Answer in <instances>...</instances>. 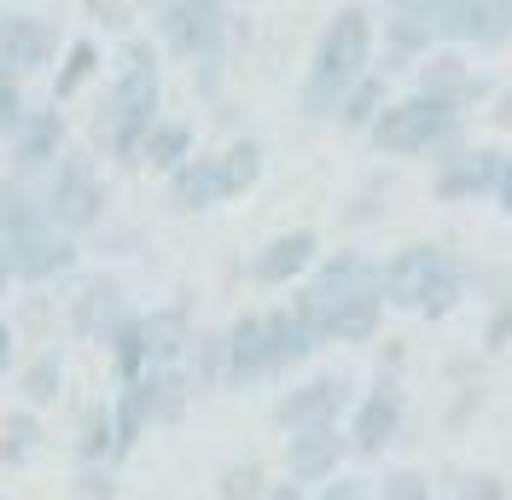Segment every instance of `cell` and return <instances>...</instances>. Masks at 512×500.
<instances>
[{"label": "cell", "mask_w": 512, "mask_h": 500, "mask_svg": "<svg viewBox=\"0 0 512 500\" xmlns=\"http://www.w3.org/2000/svg\"><path fill=\"white\" fill-rule=\"evenodd\" d=\"M192 152H198V134H192L187 117H158V128L146 134V169L152 175H175Z\"/></svg>", "instance_id": "28"}, {"label": "cell", "mask_w": 512, "mask_h": 500, "mask_svg": "<svg viewBox=\"0 0 512 500\" xmlns=\"http://www.w3.org/2000/svg\"><path fill=\"white\" fill-rule=\"evenodd\" d=\"M402 361H408V349H402V338L379 349V373H402Z\"/></svg>", "instance_id": "46"}, {"label": "cell", "mask_w": 512, "mask_h": 500, "mask_svg": "<svg viewBox=\"0 0 512 500\" xmlns=\"http://www.w3.org/2000/svg\"><path fill=\"white\" fill-rule=\"evenodd\" d=\"M0 245L12 256V280L18 285H47L76 262V233H64L59 221H35L18 239H0Z\"/></svg>", "instance_id": "13"}, {"label": "cell", "mask_w": 512, "mask_h": 500, "mask_svg": "<svg viewBox=\"0 0 512 500\" xmlns=\"http://www.w3.org/2000/svg\"><path fill=\"white\" fill-rule=\"evenodd\" d=\"M448 262H454V250L437 245V239H414V245H402L390 262H384V303H390V309L419 314L425 309V297H431V285L443 280Z\"/></svg>", "instance_id": "10"}, {"label": "cell", "mask_w": 512, "mask_h": 500, "mask_svg": "<svg viewBox=\"0 0 512 500\" xmlns=\"http://www.w3.org/2000/svg\"><path fill=\"white\" fill-rule=\"evenodd\" d=\"M76 466H111L117 460V407L111 402H88L76 419V437H70Z\"/></svg>", "instance_id": "26"}, {"label": "cell", "mask_w": 512, "mask_h": 500, "mask_svg": "<svg viewBox=\"0 0 512 500\" xmlns=\"http://www.w3.org/2000/svg\"><path fill=\"white\" fill-rule=\"evenodd\" d=\"M152 35H158V47H169L175 59L210 70V64H222V53H227L233 6H227V0H169V6L152 12Z\"/></svg>", "instance_id": "5"}, {"label": "cell", "mask_w": 512, "mask_h": 500, "mask_svg": "<svg viewBox=\"0 0 512 500\" xmlns=\"http://www.w3.org/2000/svg\"><path fill=\"white\" fill-rule=\"evenodd\" d=\"M0 18H6V12H0Z\"/></svg>", "instance_id": "51"}, {"label": "cell", "mask_w": 512, "mask_h": 500, "mask_svg": "<svg viewBox=\"0 0 512 500\" xmlns=\"http://www.w3.org/2000/svg\"><path fill=\"white\" fill-rule=\"evenodd\" d=\"M460 297H466V262L454 256L443 268V280L431 285V297H425V309H419V320H443V314L460 309Z\"/></svg>", "instance_id": "37"}, {"label": "cell", "mask_w": 512, "mask_h": 500, "mask_svg": "<svg viewBox=\"0 0 512 500\" xmlns=\"http://www.w3.org/2000/svg\"><path fill=\"white\" fill-rule=\"evenodd\" d=\"M41 442H47V431H41V407H12V413L0 419V466H24V460H35Z\"/></svg>", "instance_id": "32"}, {"label": "cell", "mask_w": 512, "mask_h": 500, "mask_svg": "<svg viewBox=\"0 0 512 500\" xmlns=\"http://www.w3.org/2000/svg\"><path fill=\"white\" fill-rule=\"evenodd\" d=\"M262 169H268V146H262L256 134H239V140H227L222 152H216V187H222V204L245 198V192H256Z\"/></svg>", "instance_id": "23"}, {"label": "cell", "mask_w": 512, "mask_h": 500, "mask_svg": "<svg viewBox=\"0 0 512 500\" xmlns=\"http://www.w3.org/2000/svg\"><path fill=\"white\" fill-rule=\"evenodd\" d=\"M384 111H390V70H367L361 82H355L350 94H344V105H338V117H332V128L338 134H373V123H379Z\"/></svg>", "instance_id": "24"}, {"label": "cell", "mask_w": 512, "mask_h": 500, "mask_svg": "<svg viewBox=\"0 0 512 500\" xmlns=\"http://www.w3.org/2000/svg\"><path fill=\"white\" fill-rule=\"evenodd\" d=\"M297 309L309 314L320 326V338L326 344H373L379 338V326H384V291H355V297H338V303H315L303 285H297V297H291Z\"/></svg>", "instance_id": "11"}, {"label": "cell", "mask_w": 512, "mask_h": 500, "mask_svg": "<svg viewBox=\"0 0 512 500\" xmlns=\"http://www.w3.org/2000/svg\"><path fill=\"white\" fill-rule=\"evenodd\" d=\"M501 216H512V152H507V163H501V181H495V198H489Z\"/></svg>", "instance_id": "43"}, {"label": "cell", "mask_w": 512, "mask_h": 500, "mask_svg": "<svg viewBox=\"0 0 512 500\" xmlns=\"http://www.w3.org/2000/svg\"><path fill=\"white\" fill-rule=\"evenodd\" d=\"M140 326H146V355H152V367H187V349H192V338H198L187 297H175V303H163V309H146Z\"/></svg>", "instance_id": "19"}, {"label": "cell", "mask_w": 512, "mask_h": 500, "mask_svg": "<svg viewBox=\"0 0 512 500\" xmlns=\"http://www.w3.org/2000/svg\"><path fill=\"white\" fill-rule=\"evenodd\" d=\"M501 163H507L501 146H466V152H454L448 163L431 169V198H437V204H478V198H495Z\"/></svg>", "instance_id": "15"}, {"label": "cell", "mask_w": 512, "mask_h": 500, "mask_svg": "<svg viewBox=\"0 0 512 500\" xmlns=\"http://www.w3.org/2000/svg\"><path fill=\"white\" fill-rule=\"evenodd\" d=\"M35 192H41V210L59 221L64 233H76V239H82L88 227H99L105 210H111V187H105V175L94 169V157L76 152V146H70V152L35 181Z\"/></svg>", "instance_id": "4"}, {"label": "cell", "mask_w": 512, "mask_h": 500, "mask_svg": "<svg viewBox=\"0 0 512 500\" xmlns=\"http://www.w3.org/2000/svg\"><path fill=\"white\" fill-rule=\"evenodd\" d=\"M163 198H169V210H181V216L216 210V204H222V187H216V152H192L175 175H163Z\"/></svg>", "instance_id": "22"}, {"label": "cell", "mask_w": 512, "mask_h": 500, "mask_svg": "<svg viewBox=\"0 0 512 500\" xmlns=\"http://www.w3.org/2000/svg\"><path fill=\"white\" fill-rule=\"evenodd\" d=\"M274 378V344H268V309H245L227 320V396H251Z\"/></svg>", "instance_id": "12"}, {"label": "cell", "mask_w": 512, "mask_h": 500, "mask_svg": "<svg viewBox=\"0 0 512 500\" xmlns=\"http://www.w3.org/2000/svg\"><path fill=\"white\" fill-rule=\"evenodd\" d=\"M402 419H408V402H402V373H373L361 402L350 413V454L355 460H384L390 442L402 437Z\"/></svg>", "instance_id": "7"}, {"label": "cell", "mask_w": 512, "mask_h": 500, "mask_svg": "<svg viewBox=\"0 0 512 500\" xmlns=\"http://www.w3.org/2000/svg\"><path fill=\"white\" fill-rule=\"evenodd\" d=\"M326 256L320 250V233L315 227H286V233H274L268 245L251 256V280L262 291H280V285H303L315 274V262Z\"/></svg>", "instance_id": "17"}, {"label": "cell", "mask_w": 512, "mask_h": 500, "mask_svg": "<svg viewBox=\"0 0 512 500\" xmlns=\"http://www.w3.org/2000/svg\"><path fill=\"white\" fill-rule=\"evenodd\" d=\"M227 6H245V0H227Z\"/></svg>", "instance_id": "50"}, {"label": "cell", "mask_w": 512, "mask_h": 500, "mask_svg": "<svg viewBox=\"0 0 512 500\" xmlns=\"http://www.w3.org/2000/svg\"><path fill=\"white\" fill-rule=\"evenodd\" d=\"M18 390H24V407H53L64 396V349L47 344L41 355L24 361V373H18Z\"/></svg>", "instance_id": "31"}, {"label": "cell", "mask_w": 512, "mask_h": 500, "mask_svg": "<svg viewBox=\"0 0 512 500\" xmlns=\"http://www.w3.org/2000/svg\"><path fill=\"white\" fill-rule=\"evenodd\" d=\"M99 30H128V0H82Z\"/></svg>", "instance_id": "41"}, {"label": "cell", "mask_w": 512, "mask_h": 500, "mask_svg": "<svg viewBox=\"0 0 512 500\" xmlns=\"http://www.w3.org/2000/svg\"><path fill=\"white\" fill-rule=\"evenodd\" d=\"M94 70H99V41L94 35H76V41L64 47V59L53 64V105H64V99L82 94Z\"/></svg>", "instance_id": "33"}, {"label": "cell", "mask_w": 512, "mask_h": 500, "mask_svg": "<svg viewBox=\"0 0 512 500\" xmlns=\"http://www.w3.org/2000/svg\"><path fill=\"white\" fill-rule=\"evenodd\" d=\"M24 117H30V105H24V76H12V70L0 64V140L24 123Z\"/></svg>", "instance_id": "39"}, {"label": "cell", "mask_w": 512, "mask_h": 500, "mask_svg": "<svg viewBox=\"0 0 512 500\" xmlns=\"http://www.w3.org/2000/svg\"><path fill=\"white\" fill-rule=\"evenodd\" d=\"M163 47L158 41H123V70L105 88L94 111V140L99 157H111L117 169H140L146 163V134L163 117Z\"/></svg>", "instance_id": "1"}, {"label": "cell", "mask_w": 512, "mask_h": 500, "mask_svg": "<svg viewBox=\"0 0 512 500\" xmlns=\"http://www.w3.org/2000/svg\"><path fill=\"white\" fill-rule=\"evenodd\" d=\"M274 489L268 483V466L262 460H227L222 477H216V500H262Z\"/></svg>", "instance_id": "35"}, {"label": "cell", "mask_w": 512, "mask_h": 500, "mask_svg": "<svg viewBox=\"0 0 512 500\" xmlns=\"http://www.w3.org/2000/svg\"><path fill=\"white\" fill-rule=\"evenodd\" d=\"M134 6H146V12H158V6H169V0H134Z\"/></svg>", "instance_id": "49"}, {"label": "cell", "mask_w": 512, "mask_h": 500, "mask_svg": "<svg viewBox=\"0 0 512 500\" xmlns=\"http://www.w3.org/2000/svg\"><path fill=\"white\" fill-rule=\"evenodd\" d=\"M489 123H495V128H512V82L501 88V94H495V111H489Z\"/></svg>", "instance_id": "47"}, {"label": "cell", "mask_w": 512, "mask_h": 500, "mask_svg": "<svg viewBox=\"0 0 512 500\" xmlns=\"http://www.w3.org/2000/svg\"><path fill=\"white\" fill-rule=\"evenodd\" d=\"M64 152H70V123H64L59 105L47 99V105H30V117L6 134V146H0V169L18 175V181H41Z\"/></svg>", "instance_id": "6"}, {"label": "cell", "mask_w": 512, "mask_h": 500, "mask_svg": "<svg viewBox=\"0 0 512 500\" xmlns=\"http://www.w3.org/2000/svg\"><path fill=\"white\" fill-rule=\"evenodd\" d=\"M105 361H111V378L117 384H134L140 373H152V355H146V326H140V314H128L123 326L105 338Z\"/></svg>", "instance_id": "29"}, {"label": "cell", "mask_w": 512, "mask_h": 500, "mask_svg": "<svg viewBox=\"0 0 512 500\" xmlns=\"http://www.w3.org/2000/svg\"><path fill=\"white\" fill-rule=\"evenodd\" d=\"M12 361H18V332H12V326L0 320V378L12 373Z\"/></svg>", "instance_id": "44"}, {"label": "cell", "mask_w": 512, "mask_h": 500, "mask_svg": "<svg viewBox=\"0 0 512 500\" xmlns=\"http://www.w3.org/2000/svg\"><path fill=\"white\" fill-rule=\"evenodd\" d=\"M355 384L350 373H309L297 378L291 390H280V402H274V425L280 431H303V425H344L355 413Z\"/></svg>", "instance_id": "8"}, {"label": "cell", "mask_w": 512, "mask_h": 500, "mask_svg": "<svg viewBox=\"0 0 512 500\" xmlns=\"http://www.w3.org/2000/svg\"><path fill=\"white\" fill-rule=\"evenodd\" d=\"M35 221H53L47 210H41L35 181H18V175H6V169H0V239H18V233L35 227Z\"/></svg>", "instance_id": "30"}, {"label": "cell", "mask_w": 512, "mask_h": 500, "mask_svg": "<svg viewBox=\"0 0 512 500\" xmlns=\"http://www.w3.org/2000/svg\"><path fill=\"white\" fill-rule=\"evenodd\" d=\"M512 344V291L507 297H495V314L483 320V355H495V349Z\"/></svg>", "instance_id": "40"}, {"label": "cell", "mask_w": 512, "mask_h": 500, "mask_svg": "<svg viewBox=\"0 0 512 500\" xmlns=\"http://www.w3.org/2000/svg\"><path fill=\"white\" fill-rule=\"evenodd\" d=\"M431 47H437L431 24L402 18V12H384V24H379V70H414Z\"/></svg>", "instance_id": "25"}, {"label": "cell", "mask_w": 512, "mask_h": 500, "mask_svg": "<svg viewBox=\"0 0 512 500\" xmlns=\"http://www.w3.org/2000/svg\"><path fill=\"white\" fill-rule=\"evenodd\" d=\"M187 378L192 390H227V326H198V338L187 349Z\"/></svg>", "instance_id": "27"}, {"label": "cell", "mask_w": 512, "mask_h": 500, "mask_svg": "<svg viewBox=\"0 0 512 500\" xmlns=\"http://www.w3.org/2000/svg\"><path fill=\"white\" fill-rule=\"evenodd\" d=\"M373 495L379 500H437V483L419 466H390L373 477Z\"/></svg>", "instance_id": "36"}, {"label": "cell", "mask_w": 512, "mask_h": 500, "mask_svg": "<svg viewBox=\"0 0 512 500\" xmlns=\"http://www.w3.org/2000/svg\"><path fill=\"white\" fill-rule=\"evenodd\" d=\"M373 64H379V24H373V12L361 0H350V6H338L326 18V30L315 41V59L297 82V117L303 123H332L344 94Z\"/></svg>", "instance_id": "2"}, {"label": "cell", "mask_w": 512, "mask_h": 500, "mask_svg": "<svg viewBox=\"0 0 512 500\" xmlns=\"http://www.w3.org/2000/svg\"><path fill=\"white\" fill-rule=\"evenodd\" d=\"M414 94L448 99V105H472L483 88L472 82V64H466L460 47H431V53L414 64Z\"/></svg>", "instance_id": "20"}, {"label": "cell", "mask_w": 512, "mask_h": 500, "mask_svg": "<svg viewBox=\"0 0 512 500\" xmlns=\"http://www.w3.org/2000/svg\"><path fill=\"white\" fill-rule=\"evenodd\" d=\"M437 6H443V0H384V12H402V18H419V24H431Z\"/></svg>", "instance_id": "42"}, {"label": "cell", "mask_w": 512, "mask_h": 500, "mask_svg": "<svg viewBox=\"0 0 512 500\" xmlns=\"http://www.w3.org/2000/svg\"><path fill=\"white\" fill-rule=\"evenodd\" d=\"M350 460V425H303V431H286V448H280L286 477H297L303 489L332 483Z\"/></svg>", "instance_id": "9"}, {"label": "cell", "mask_w": 512, "mask_h": 500, "mask_svg": "<svg viewBox=\"0 0 512 500\" xmlns=\"http://www.w3.org/2000/svg\"><path fill=\"white\" fill-rule=\"evenodd\" d=\"M0 500H6V495H0Z\"/></svg>", "instance_id": "52"}, {"label": "cell", "mask_w": 512, "mask_h": 500, "mask_svg": "<svg viewBox=\"0 0 512 500\" xmlns=\"http://www.w3.org/2000/svg\"><path fill=\"white\" fill-rule=\"evenodd\" d=\"M128 314H134V309H128L123 280H117V274H88V280L76 285V297H70L64 320H70V332H76L82 344H105Z\"/></svg>", "instance_id": "16"}, {"label": "cell", "mask_w": 512, "mask_h": 500, "mask_svg": "<svg viewBox=\"0 0 512 500\" xmlns=\"http://www.w3.org/2000/svg\"><path fill=\"white\" fill-rule=\"evenodd\" d=\"M59 59H64V35L53 18H41V12H6L0 18V64L12 76L30 82L35 70H47V64H59Z\"/></svg>", "instance_id": "14"}, {"label": "cell", "mask_w": 512, "mask_h": 500, "mask_svg": "<svg viewBox=\"0 0 512 500\" xmlns=\"http://www.w3.org/2000/svg\"><path fill=\"white\" fill-rule=\"evenodd\" d=\"M117 471L123 466H76L70 500H117Z\"/></svg>", "instance_id": "38"}, {"label": "cell", "mask_w": 512, "mask_h": 500, "mask_svg": "<svg viewBox=\"0 0 512 500\" xmlns=\"http://www.w3.org/2000/svg\"><path fill=\"white\" fill-rule=\"evenodd\" d=\"M268 344H274V378H286V373H297L326 338H320V326L297 309V303H274V309H268Z\"/></svg>", "instance_id": "21"}, {"label": "cell", "mask_w": 512, "mask_h": 500, "mask_svg": "<svg viewBox=\"0 0 512 500\" xmlns=\"http://www.w3.org/2000/svg\"><path fill=\"white\" fill-rule=\"evenodd\" d=\"M443 500H512V483L483 466H443Z\"/></svg>", "instance_id": "34"}, {"label": "cell", "mask_w": 512, "mask_h": 500, "mask_svg": "<svg viewBox=\"0 0 512 500\" xmlns=\"http://www.w3.org/2000/svg\"><path fill=\"white\" fill-rule=\"evenodd\" d=\"M303 291L315 303H338V297H355V291H384V262H373L367 250H326L315 262V274L303 280Z\"/></svg>", "instance_id": "18"}, {"label": "cell", "mask_w": 512, "mask_h": 500, "mask_svg": "<svg viewBox=\"0 0 512 500\" xmlns=\"http://www.w3.org/2000/svg\"><path fill=\"white\" fill-rule=\"evenodd\" d=\"M367 146L379 157H396V163H448L454 152H466V105H448V99H431V94H402L390 99Z\"/></svg>", "instance_id": "3"}, {"label": "cell", "mask_w": 512, "mask_h": 500, "mask_svg": "<svg viewBox=\"0 0 512 500\" xmlns=\"http://www.w3.org/2000/svg\"><path fill=\"white\" fill-rule=\"evenodd\" d=\"M6 285H18V280H12V256H6V245H0V291H6Z\"/></svg>", "instance_id": "48"}, {"label": "cell", "mask_w": 512, "mask_h": 500, "mask_svg": "<svg viewBox=\"0 0 512 500\" xmlns=\"http://www.w3.org/2000/svg\"><path fill=\"white\" fill-rule=\"evenodd\" d=\"M309 495H315V489H303L297 477H286V483H274V489H268L262 500H309Z\"/></svg>", "instance_id": "45"}]
</instances>
